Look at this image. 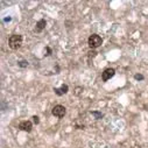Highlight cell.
Returning a JSON list of instances; mask_svg holds the SVG:
<instances>
[{"instance_id": "1", "label": "cell", "mask_w": 148, "mask_h": 148, "mask_svg": "<svg viewBox=\"0 0 148 148\" xmlns=\"http://www.w3.org/2000/svg\"><path fill=\"white\" fill-rule=\"evenodd\" d=\"M8 46L13 50H18L22 46V36L20 34H13L8 39Z\"/></svg>"}, {"instance_id": "2", "label": "cell", "mask_w": 148, "mask_h": 148, "mask_svg": "<svg viewBox=\"0 0 148 148\" xmlns=\"http://www.w3.org/2000/svg\"><path fill=\"white\" fill-rule=\"evenodd\" d=\"M87 44H89V47H90V49L95 50L96 48H98L103 44V39L98 34H92L87 39Z\"/></svg>"}, {"instance_id": "3", "label": "cell", "mask_w": 148, "mask_h": 148, "mask_svg": "<svg viewBox=\"0 0 148 148\" xmlns=\"http://www.w3.org/2000/svg\"><path fill=\"white\" fill-rule=\"evenodd\" d=\"M51 114L58 118V119H61V118H63L67 114V108L63 105H55L51 110Z\"/></svg>"}, {"instance_id": "4", "label": "cell", "mask_w": 148, "mask_h": 148, "mask_svg": "<svg viewBox=\"0 0 148 148\" xmlns=\"http://www.w3.org/2000/svg\"><path fill=\"white\" fill-rule=\"evenodd\" d=\"M19 128L23 132H27V133H31L32 130H33V124L32 121L29 120H22L20 124H19Z\"/></svg>"}, {"instance_id": "5", "label": "cell", "mask_w": 148, "mask_h": 148, "mask_svg": "<svg viewBox=\"0 0 148 148\" xmlns=\"http://www.w3.org/2000/svg\"><path fill=\"white\" fill-rule=\"evenodd\" d=\"M114 75H115V70H114L113 68H107V69H105V70L102 72V79H103L104 82H107V80H110Z\"/></svg>"}, {"instance_id": "6", "label": "cell", "mask_w": 148, "mask_h": 148, "mask_svg": "<svg viewBox=\"0 0 148 148\" xmlns=\"http://www.w3.org/2000/svg\"><path fill=\"white\" fill-rule=\"evenodd\" d=\"M69 91V86L67 84H62L61 87H54V92L57 95V96H64L65 93H68Z\"/></svg>"}, {"instance_id": "7", "label": "cell", "mask_w": 148, "mask_h": 148, "mask_svg": "<svg viewBox=\"0 0 148 148\" xmlns=\"http://www.w3.org/2000/svg\"><path fill=\"white\" fill-rule=\"evenodd\" d=\"M46 26H47V21H46L44 19L39 20V21L36 22V25H35L34 32H35V33H41V32H43L44 28H46Z\"/></svg>"}, {"instance_id": "8", "label": "cell", "mask_w": 148, "mask_h": 148, "mask_svg": "<svg viewBox=\"0 0 148 148\" xmlns=\"http://www.w3.org/2000/svg\"><path fill=\"white\" fill-rule=\"evenodd\" d=\"M96 56H97V51L91 49L90 51L87 53V62H89V63H91V60H93Z\"/></svg>"}, {"instance_id": "9", "label": "cell", "mask_w": 148, "mask_h": 148, "mask_svg": "<svg viewBox=\"0 0 148 148\" xmlns=\"http://www.w3.org/2000/svg\"><path fill=\"white\" fill-rule=\"evenodd\" d=\"M91 114L95 117V119H97V120L102 119V118L104 117V114H103L102 112H98V111H92V112H91Z\"/></svg>"}, {"instance_id": "10", "label": "cell", "mask_w": 148, "mask_h": 148, "mask_svg": "<svg viewBox=\"0 0 148 148\" xmlns=\"http://www.w3.org/2000/svg\"><path fill=\"white\" fill-rule=\"evenodd\" d=\"M28 64H29V63H28L26 60H21V61H19V62H18V65H19L20 68H27V67H28Z\"/></svg>"}, {"instance_id": "11", "label": "cell", "mask_w": 148, "mask_h": 148, "mask_svg": "<svg viewBox=\"0 0 148 148\" xmlns=\"http://www.w3.org/2000/svg\"><path fill=\"white\" fill-rule=\"evenodd\" d=\"M32 119H33V123H34L35 125H39V124H40V118H39L38 115H33Z\"/></svg>"}, {"instance_id": "12", "label": "cell", "mask_w": 148, "mask_h": 148, "mask_svg": "<svg viewBox=\"0 0 148 148\" xmlns=\"http://www.w3.org/2000/svg\"><path fill=\"white\" fill-rule=\"evenodd\" d=\"M145 77H143V75H141V74H135L134 75V79H136V80H142Z\"/></svg>"}, {"instance_id": "13", "label": "cell", "mask_w": 148, "mask_h": 148, "mask_svg": "<svg viewBox=\"0 0 148 148\" xmlns=\"http://www.w3.org/2000/svg\"><path fill=\"white\" fill-rule=\"evenodd\" d=\"M46 51H47V54H46L44 56H49V55L51 54V49H50L49 47H46V49H44V53H46Z\"/></svg>"}, {"instance_id": "14", "label": "cell", "mask_w": 148, "mask_h": 148, "mask_svg": "<svg viewBox=\"0 0 148 148\" xmlns=\"http://www.w3.org/2000/svg\"><path fill=\"white\" fill-rule=\"evenodd\" d=\"M79 90H83V87H77V89H76V91H77V92H76V96H79V95H80V91H79Z\"/></svg>"}]
</instances>
